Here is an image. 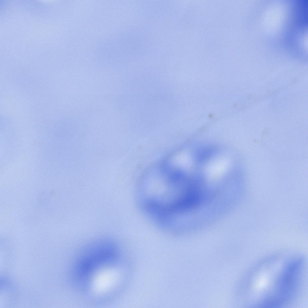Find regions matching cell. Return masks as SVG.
Masks as SVG:
<instances>
[{
    "mask_svg": "<svg viewBox=\"0 0 308 308\" xmlns=\"http://www.w3.org/2000/svg\"><path fill=\"white\" fill-rule=\"evenodd\" d=\"M300 260H295L284 268L279 279L273 297L275 306L282 305L289 299L296 288L301 267Z\"/></svg>",
    "mask_w": 308,
    "mask_h": 308,
    "instance_id": "cell-1",
    "label": "cell"
}]
</instances>
